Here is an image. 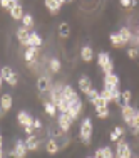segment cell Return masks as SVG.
Listing matches in <instances>:
<instances>
[{
	"mask_svg": "<svg viewBox=\"0 0 139 158\" xmlns=\"http://www.w3.org/2000/svg\"><path fill=\"white\" fill-rule=\"evenodd\" d=\"M5 158H17V155L14 153V150H12V152H9V153L5 155Z\"/></svg>",
	"mask_w": 139,
	"mask_h": 158,
	"instance_id": "43",
	"label": "cell"
},
{
	"mask_svg": "<svg viewBox=\"0 0 139 158\" xmlns=\"http://www.w3.org/2000/svg\"><path fill=\"white\" fill-rule=\"evenodd\" d=\"M81 59L84 62H91L92 59H94V51L89 46H84L81 49Z\"/></svg>",
	"mask_w": 139,
	"mask_h": 158,
	"instance_id": "18",
	"label": "cell"
},
{
	"mask_svg": "<svg viewBox=\"0 0 139 158\" xmlns=\"http://www.w3.org/2000/svg\"><path fill=\"white\" fill-rule=\"evenodd\" d=\"M64 5V0H46V7L50 15H57Z\"/></svg>",
	"mask_w": 139,
	"mask_h": 158,
	"instance_id": "7",
	"label": "cell"
},
{
	"mask_svg": "<svg viewBox=\"0 0 139 158\" xmlns=\"http://www.w3.org/2000/svg\"><path fill=\"white\" fill-rule=\"evenodd\" d=\"M116 155H117V158H133V152H131L129 145L126 143L124 138H121V140L117 141V146H116Z\"/></svg>",
	"mask_w": 139,
	"mask_h": 158,
	"instance_id": "3",
	"label": "cell"
},
{
	"mask_svg": "<svg viewBox=\"0 0 139 158\" xmlns=\"http://www.w3.org/2000/svg\"><path fill=\"white\" fill-rule=\"evenodd\" d=\"M137 59H139V52H137Z\"/></svg>",
	"mask_w": 139,
	"mask_h": 158,
	"instance_id": "48",
	"label": "cell"
},
{
	"mask_svg": "<svg viewBox=\"0 0 139 158\" xmlns=\"http://www.w3.org/2000/svg\"><path fill=\"white\" fill-rule=\"evenodd\" d=\"M62 94H64V101H67L69 104L79 101V94H77V91L72 88V86H66V88L62 89Z\"/></svg>",
	"mask_w": 139,
	"mask_h": 158,
	"instance_id": "6",
	"label": "cell"
},
{
	"mask_svg": "<svg viewBox=\"0 0 139 158\" xmlns=\"http://www.w3.org/2000/svg\"><path fill=\"white\" fill-rule=\"evenodd\" d=\"M49 67H50V71L52 73H59L61 71V67H62V64H61V61L59 59H50V62H49Z\"/></svg>",
	"mask_w": 139,
	"mask_h": 158,
	"instance_id": "29",
	"label": "cell"
},
{
	"mask_svg": "<svg viewBox=\"0 0 139 158\" xmlns=\"http://www.w3.org/2000/svg\"><path fill=\"white\" fill-rule=\"evenodd\" d=\"M2 84H3V79H2V76H0V89H2Z\"/></svg>",
	"mask_w": 139,
	"mask_h": 158,
	"instance_id": "46",
	"label": "cell"
},
{
	"mask_svg": "<svg viewBox=\"0 0 139 158\" xmlns=\"http://www.w3.org/2000/svg\"><path fill=\"white\" fill-rule=\"evenodd\" d=\"M87 158H94V156H87Z\"/></svg>",
	"mask_w": 139,
	"mask_h": 158,
	"instance_id": "49",
	"label": "cell"
},
{
	"mask_svg": "<svg viewBox=\"0 0 139 158\" xmlns=\"http://www.w3.org/2000/svg\"><path fill=\"white\" fill-rule=\"evenodd\" d=\"M94 158H104L102 148H97V150H96V153H94Z\"/></svg>",
	"mask_w": 139,
	"mask_h": 158,
	"instance_id": "41",
	"label": "cell"
},
{
	"mask_svg": "<svg viewBox=\"0 0 139 158\" xmlns=\"http://www.w3.org/2000/svg\"><path fill=\"white\" fill-rule=\"evenodd\" d=\"M99 96H101V93H99V91H96V89H91V91H89V94H87L89 103H92V101L96 99V98H99Z\"/></svg>",
	"mask_w": 139,
	"mask_h": 158,
	"instance_id": "36",
	"label": "cell"
},
{
	"mask_svg": "<svg viewBox=\"0 0 139 158\" xmlns=\"http://www.w3.org/2000/svg\"><path fill=\"white\" fill-rule=\"evenodd\" d=\"M29 37H30V32H29V29H25V27H18L17 29V39H18V42L22 44V46H25V47H30L29 46Z\"/></svg>",
	"mask_w": 139,
	"mask_h": 158,
	"instance_id": "11",
	"label": "cell"
},
{
	"mask_svg": "<svg viewBox=\"0 0 139 158\" xmlns=\"http://www.w3.org/2000/svg\"><path fill=\"white\" fill-rule=\"evenodd\" d=\"M82 101L79 99V101H76V103H72V104H69V111H67V114H69V118L72 119V121H76V119L79 118V113L82 111Z\"/></svg>",
	"mask_w": 139,
	"mask_h": 158,
	"instance_id": "8",
	"label": "cell"
},
{
	"mask_svg": "<svg viewBox=\"0 0 139 158\" xmlns=\"http://www.w3.org/2000/svg\"><path fill=\"white\" fill-rule=\"evenodd\" d=\"M27 146H25V141H17L15 146H14V153L17 155V158H25L27 156Z\"/></svg>",
	"mask_w": 139,
	"mask_h": 158,
	"instance_id": "14",
	"label": "cell"
},
{
	"mask_svg": "<svg viewBox=\"0 0 139 158\" xmlns=\"http://www.w3.org/2000/svg\"><path fill=\"white\" fill-rule=\"evenodd\" d=\"M14 5V0H0V7H3V9H7L10 12V9H12Z\"/></svg>",
	"mask_w": 139,
	"mask_h": 158,
	"instance_id": "37",
	"label": "cell"
},
{
	"mask_svg": "<svg viewBox=\"0 0 139 158\" xmlns=\"http://www.w3.org/2000/svg\"><path fill=\"white\" fill-rule=\"evenodd\" d=\"M25 146H27L29 152H35V150L39 148V140L35 138V135L27 136V140H25Z\"/></svg>",
	"mask_w": 139,
	"mask_h": 158,
	"instance_id": "21",
	"label": "cell"
},
{
	"mask_svg": "<svg viewBox=\"0 0 139 158\" xmlns=\"http://www.w3.org/2000/svg\"><path fill=\"white\" fill-rule=\"evenodd\" d=\"M101 98H102L104 101H107V103H112L111 91H107V89H102V91H101Z\"/></svg>",
	"mask_w": 139,
	"mask_h": 158,
	"instance_id": "35",
	"label": "cell"
},
{
	"mask_svg": "<svg viewBox=\"0 0 139 158\" xmlns=\"http://www.w3.org/2000/svg\"><path fill=\"white\" fill-rule=\"evenodd\" d=\"M112 61H111V56L107 54V52H99L97 54V64H99L101 69H104L106 66H109Z\"/></svg>",
	"mask_w": 139,
	"mask_h": 158,
	"instance_id": "16",
	"label": "cell"
},
{
	"mask_svg": "<svg viewBox=\"0 0 139 158\" xmlns=\"http://www.w3.org/2000/svg\"><path fill=\"white\" fill-rule=\"evenodd\" d=\"M32 126H34V130H40V128H42V121L35 118V119H34V125Z\"/></svg>",
	"mask_w": 139,
	"mask_h": 158,
	"instance_id": "40",
	"label": "cell"
},
{
	"mask_svg": "<svg viewBox=\"0 0 139 158\" xmlns=\"http://www.w3.org/2000/svg\"><path fill=\"white\" fill-rule=\"evenodd\" d=\"M121 5L122 7H136L137 2L136 0H121Z\"/></svg>",
	"mask_w": 139,
	"mask_h": 158,
	"instance_id": "38",
	"label": "cell"
},
{
	"mask_svg": "<svg viewBox=\"0 0 139 158\" xmlns=\"http://www.w3.org/2000/svg\"><path fill=\"white\" fill-rule=\"evenodd\" d=\"M37 89H39L40 93L49 91V79L46 76H40L39 79H37Z\"/></svg>",
	"mask_w": 139,
	"mask_h": 158,
	"instance_id": "26",
	"label": "cell"
},
{
	"mask_svg": "<svg viewBox=\"0 0 139 158\" xmlns=\"http://www.w3.org/2000/svg\"><path fill=\"white\" fill-rule=\"evenodd\" d=\"M57 32H59V35H61L62 39H67V37L70 35V25L67 24V22H61L59 27H57Z\"/></svg>",
	"mask_w": 139,
	"mask_h": 158,
	"instance_id": "22",
	"label": "cell"
},
{
	"mask_svg": "<svg viewBox=\"0 0 139 158\" xmlns=\"http://www.w3.org/2000/svg\"><path fill=\"white\" fill-rule=\"evenodd\" d=\"M122 136H124V128L122 126H116L114 130L111 131V135H109V140H111L112 143H117Z\"/></svg>",
	"mask_w": 139,
	"mask_h": 158,
	"instance_id": "17",
	"label": "cell"
},
{
	"mask_svg": "<svg viewBox=\"0 0 139 158\" xmlns=\"http://www.w3.org/2000/svg\"><path fill=\"white\" fill-rule=\"evenodd\" d=\"M92 131H94V126H92L91 118L82 119L81 130H79V138L84 141V145H91V141H92Z\"/></svg>",
	"mask_w": 139,
	"mask_h": 158,
	"instance_id": "1",
	"label": "cell"
},
{
	"mask_svg": "<svg viewBox=\"0 0 139 158\" xmlns=\"http://www.w3.org/2000/svg\"><path fill=\"white\" fill-rule=\"evenodd\" d=\"M44 111L47 113L50 118H54V116H57V106L55 104H52L50 101H47V103H44Z\"/></svg>",
	"mask_w": 139,
	"mask_h": 158,
	"instance_id": "27",
	"label": "cell"
},
{
	"mask_svg": "<svg viewBox=\"0 0 139 158\" xmlns=\"http://www.w3.org/2000/svg\"><path fill=\"white\" fill-rule=\"evenodd\" d=\"M96 113L101 119H106L109 116V108H96Z\"/></svg>",
	"mask_w": 139,
	"mask_h": 158,
	"instance_id": "33",
	"label": "cell"
},
{
	"mask_svg": "<svg viewBox=\"0 0 139 158\" xmlns=\"http://www.w3.org/2000/svg\"><path fill=\"white\" fill-rule=\"evenodd\" d=\"M35 54H37V49L35 47H29L27 51H25V54H24V59L27 62H32L34 57H35Z\"/></svg>",
	"mask_w": 139,
	"mask_h": 158,
	"instance_id": "28",
	"label": "cell"
},
{
	"mask_svg": "<svg viewBox=\"0 0 139 158\" xmlns=\"http://www.w3.org/2000/svg\"><path fill=\"white\" fill-rule=\"evenodd\" d=\"M121 114H122L124 123H127V125L131 126V123H133L134 116H136V110H134L131 104H124V106H121Z\"/></svg>",
	"mask_w": 139,
	"mask_h": 158,
	"instance_id": "5",
	"label": "cell"
},
{
	"mask_svg": "<svg viewBox=\"0 0 139 158\" xmlns=\"http://www.w3.org/2000/svg\"><path fill=\"white\" fill-rule=\"evenodd\" d=\"M46 150L49 155H55V153H59V143L54 140V138H50L47 143H46Z\"/></svg>",
	"mask_w": 139,
	"mask_h": 158,
	"instance_id": "23",
	"label": "cell"
},
{
	"mask_svg": "<svg viewBox=\"0 0 139 158\" xmlns=\"http://www.w3.org/2000/svg\"><path fill=\"white\" fill-rule=\"evenodd\" d=\"M0 76H2V79L5 82H9L10 86H17L18 77H17V74L14 73V69L10 66H2V69H0Z\"/></svg>",
	"mask_w": 139,
	"mask_h": 158,
	"instance_id": "2",
	"label": "cell"
},
{
	"mask_svg": "<svg viewBox=\"0 0 139 158\" xmlns=\"http://www.w3.org/2000/svg\"><path fill=\"white\" fill-rule=\"evenodd\" d=\"M119 35H121L124 46H126V44H129L131 39H133V34H131V31H129L127 27H121V31H119Z\"/></svg>",
	"mask_w": 139,
	"mask_h": 158,
	"instance_id": "24",
	"label": "cell"
},
{
	"mask_svg": "<svg viewBox=\"0 0 139 158\" xmlns=\"http://www.w3.org/2000/svg\"><path fill=\"white\" fill-rule=\"evenodd\" d=\"M34 25V17L30 15V14H25L24 19H22V27H25V29H30Z\"/></svg>",
	"mask_w": 139,
	"mask_h": 158,
	"instance_id": "30",
	"label": "cell"
},
{
	"mask_svg": "<svg viewBox=\"0 0 139 158\" xmlns=\"http://www.w3.org/2000/svg\"><path fill=\"white\" fill-rule=\"evenodd\" d=\"M131 42H133V44H134V46H137V47H139V34H137V35H136V37H134V35H133V39H131Z\"/></svg>",
	"mask_w": 139,
	"mask_h": 158,
	"instance_id": "42",
	"label": "cell"
},
{
	"mask_svg": "<svg viewBox=\"0 0 139 158\" xmlns=\"http://www.w3.org/2000/svg\"><path fill=\"white\" fill-rule=\"evenodd\" d=\"M0 69H2V67H0Z\"/></svg>",
	"mask_w": 139,
	"mask_h": 158,
	"instance_id": "50",
	"label": "cell"
},
{
	"mask_svg": "<svg viewBox=\"0 0 139 158\" xmlns=\"http://www.w3.org/2000/svg\"><path fill=\"white\" fill-rule=\"evenodd\" d=\"M121 94H122V93L119 91V88H117V89H114V91H111L112 103H116V104H121Z\"/></svg>",
	"mask_w": 139,
	"mask_h": 158,
	"instance_id": "32",
	"label": "cell"
},
{
	"mask_svg": "<svg viewBox=\"0 0 139 158\" xmlns=\"http://www.w3.org/2000/svg\"><path fill=\"white\" fill-rule=\"evenodd\" d=\"M109 40H111V44H112V46H114L116 49H119V47H122V46H124L121 35H119V32H112L111 35H109Z\"/></svg>",
	"mask_w": 139,
	"mask_h": 158,
	"instance_id": "25",
	"label": "cell"
},
{
	"mask_svg": "<svg viewBox=\"0 0 139 158\" xmlns=\"http://www.w3.org/2000/svg\"><path fill=\"white\" fill-rule=\"evenodd\" d=\"M17 121H18V125H22L24 128L34 125V118L29 114L27 111H18L17 113Z\"/></svg>",
	"mask_w": 139,
	"mask_h": 158,
	"instance_id": "10",
	"label": "cell"
},
{
	"mask_svg": "<svg viewBox=\"0 0 139 158\" xmlns=\"http://www.w3.org/2000/svg\"><path fill=\"white\" fill-rule=\"evenodd\" d=\"M137 52H139V49H127V56H129L131 59H136Z\"/></svg>",
	"mask_w": 139,
	"mask_h": 158,
	"instance_id": "39",
	"label": "cell"
},
{
	"mask_svg": "<svg viewBox=\"0 0 139 158\" xmlns=\"http://www.w3.org/2000/svg\"><path fill=\"white\" fill-rule=\"evenodd\" d=\"M0 106H2L3 111H10L14 106V99L10 94H3L2 98H0Z\"/></svg>",
	"mask_w": 139,
	"mask_h": 158,
	"instance_id": "15",
	"label": "cell"
},
{
	"mask_svg": "<svg viewBox=\"0 0 139 158\" xmlns=\"http://www.w3.org/2000/svg\"><path fill=\"white\" fill-rule=\"evenodd\" d=\"M79 89H81L82 93H84L85 96L89 94V91L92 89V81L89 76H82L81 79H79Z\"/></svg>",
	"mask_w": 139,
	"mask_h": 158,
	"instance_id": "13",
	"label": "cell"
},
{
	"mask_svg": "<svg viewBox=\"0 0 139 158\" xmlns=\"http://www.w3.org/2000/svg\"><path fill=\"white\" fill-rule=\"evenodd\" d=\"M137 34H139V24H137Z\"/></svg>",
	"mask_w": 139,
	"mask_h": 158,
	"instance_id": "47",
	"label": "cell"
},
{
	"mask_svg": "<svg viewBox=\"0 0 139 158\" xmlns=\"http://www.w3.org/2000/svg\"><path fill=\"white\" fill-rule=\"evenodd\" d=\"M2 145H3V136H2V133H0V148H2Z\"/></svg>",
	"mask_w": 139,
	"mask_h": 158,
	"instance_id": "44",
	"label": "cell"
},
{
	"mask_svg": "<svg viewBox=\"0 0 139 158\" xmlns=\"http://www.w3.org/2000/svg\"><path fill=\"white\" fill-rule=\"evenodd\" d=\"M72 119L69 118V114H59L57 116V125H59V128H61V130L64 131V133H67V131L70 130V125H72Z\"/></svg>",
	"mask_w": 139,
	"mask_h": 158,
	"instance_id": "9",
	"label": "cell"
},
{
	"mask_svg": "<svg viewBox=\"0 0 139 158\" xmlns=\"http://www.w3.org/2000/svg\"><path fill=\"white\" fill-rule=\"evenodd\" d=\"M42 37L39 35L37 32H30V37H29V46L30 47H35V49H39L40 46H42Z\"/></svg>",
	"mask_w": 139,
	"mask_h": 158,
	"instance_id": "19",
	"label": "cell"
},
{
	"mask_svg": "<svg viewBox=\"0 0 139 158\" xmlns=\"http://www.w3.org/2000/svg\"><path fill=\"white\" fill-rule=\"evenodd\" d=\"M119 82H121V79H119L117 74H109V76L104 77V89H107V91H114V89L119 88Z\"/></svg>",
	"mask_w": 139,
	"mask_h": 158,
	"instance_id": "4",
	"label": "cell"
},
{
	"mask_svg": "<svg viewBox=\"0 0 139 158\" xmlns=\"http://www.w3.org/2000/svg\"><path fill=\"white\" fill-rule=\"evenodd\" d=\"M64 101V94H62V89H54V91L50 93V103L55 104V106H59Z\"/></svg>",
	"mask_w": 139,
	"mask_h": 158,
	"instance_id": "20",
	"label": "cell"
},
{
	"mask_svg": "<svg viewBox=\"0 0 139 158\" xmlns=\"http://www.w3.org/2000/svg\"><path fill=\"white\" fill-rule=\"evenodd\" d=\"M10 15H12L14 20H22L24 15H25L24 9H22V5L17 2V0H14V5H12V9H10Z\"/></svg>",
	"mask_w": 139,
	"mask_h": 158,
	"instance_id": "12",
	"label": "cell"
},
{
	"mask_svg": "<svg viewBox=\"0 0 139 158\" xmlns=\"http://www.w3.org/2000/svg\"><path fill=\"white\" fill-rule=\"evenodd\" d=\"M57 111H61V114H66V113L69 111V103H67V101H62L57 106Z\"/></svg>",
	"mask_w": 139,
	"mask_h": 158,
	"instance_id": "34",
	"label": "cell"
},
{
	"mask_svg": "<svg viewBox=\"0 0 139 158\" xmlns=\"http://www.w3.org/2000/svg\"><path fill=\"white\" fill-rule=\"evenodd\" d=\"M0 158H5V153H3L2 148H0Z\"/></svg>",
	"mask_w": 139,
	"mask_h": 158,
	"instance_id": "45",
	"label": "cell"
},
{
	"mask_svg": "<svg viewBox=\"0 0 139 158\" xmlns=\"http://www.w3.org/2000/svg\"><path fill=\"white\" fill-rule=\"evenodd\" d=\"M131 99H133V93H131L129 89L122 91V94H121V103H122V106H124V104H129Z\"/></svg>",
	"mask_w": 139,
	"mask_h": 158,
	"instance_id": "31",
	"label": "cell"
}]
</instances>
